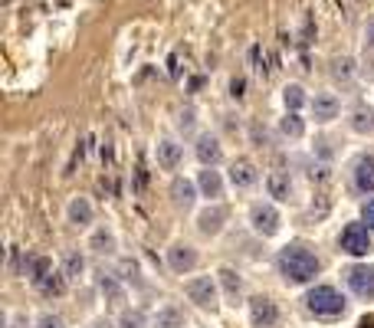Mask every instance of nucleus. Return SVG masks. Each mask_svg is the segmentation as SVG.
<instances>
[{"instance_id":"2","label":"nucleus","mask_w":374,"mask_h":328,"mask_svg":"<svg viewBox=\"0 0 374 328\" xmlns=\"http://www.w3.org/2000/svg\"><path fill=\"white\" fill-rule=\"evenodd\" d=\"M345 305H348L345 295H341L335 285H312L309 293H305V309H309L312 315L332 319V315H341Z\"/></svg>"},{"instance_id":"28","label":"nucleus","mask_w":374,"mask_h":328,"mask_svg":"<svg viewBox=\"0 0 374 328\" xmlns=\"http://www.w3.org/2000/svg\"><path fill=\"white\" fill-rule=\"evenodd\" d=\"M115 325L118 328H148V319H144L142 309H125L122 315H118Z\"/></svg>"},{"instance_id":"15","label":"nucleus","mask_w":374,"mask_h":328,"mask_svg":"<svg viewBox=\"0 0 374 328\" xmlns=\"http://www.w3.org/2000/svg\"><path fill=\"white\" fill-rule=\"evenodd\" d=\"M223 223H227V210H223L220 204L204 207V210L197 213V230L204 233V237H220Z\"/></svg>"},{"instance_id":"24","label":"nucleus","mask_w":374,"mask_h":328,"mask_svg":"<svg viewBox=\"0 0 374 328\" xmlns=\"http://www.w3.org/2000/svg\"><path fill=\"white\" fill-rule=\"evenodd\" d=\"M217 283L223 285V293L230 295V299H237V295L243 293V279H240V273H233L230 266H223L220 273H217Z\"/></svg>"},{"instance_id":"10","label":"nucleus","mask_w":374,"mask_h":328,"mask_svg":"<svg viewBox=\"0 0 374 328\" xmlns=\"http://www.w3.org/2000/svg\"><path fill=\"white\" fill-rule=\"evenodd\" d=\"M309 108H312V118L319 125H329L341 115V102H339L335 92H319V96L309 102Z\"/></svg>"},{"instance_id":"21","label":"nucleus","mask_w":374,"mask_h":328,"mask_svg":"<svg viewBox=\"0 0 374 328\" xmlns=\"http://www.w3.org/2000/svg\"><path fill=\"white\" fill-rule=\"evenodd\" d=\"M23 273H27L30 283L40 289V285H43L46 279L56 273V269H53V259H50V256H33V259H30V266H23Z\"/></svg>"},{"instance_id":"25","label":"nucleus","mask_w":374,"mask_h":328,"mask_svg":"<svg viewBox=\"0 0 374 328\" xmlns=\"http://www.w3.org/2000/svg\"><path fill=\"white\" fill-rule=\"evenodd\" d=\"M279 132H283L285 138H302L305 135V118L299 115V112H285L283 122H279Z\"/></svg>"},{"instance_id":"16","label":"nucleus","mask_w":374,"mask_h":328,"mask_svg":"<svg viewBox=\"0 0 374 328\" xmlns=\"http://www.w3.org/2000/svg\"><path fill=\"white\" fill-rule=\"evenodd\" d=\"M351 181L361 194H374V154H361L351 164Z\"/></svg>"},{"instance_id":"32","label":"nucleus","mask_w":374,"mask_h":328,"mask_svg":"<svg viewBox=\"0 0 374 328\" xmlns=\"http://www.w3.org/2000/svg\"><path fill=\"white\" fill-rule=\"evenodd\" d=\"M365 50L368 53H374V17L365 23Z\"/></svg>"},{"instance_id":"3","label":"nucleus","mask_w":374,"mask_h":328,"mask_svg":"<svg viewBox=\"0 0 374 328\" xmlns=\"http://www.w3.org/2000/svg\"><path fill=\"white\" fill-rule=\"evenodd\" d=\"M184 295L194 302L200 312H217L220 309V285L214 276H194L184 283Z\"/></svg>"},{"instance_id":"30","label":"nucleus","mask_w":374,"mask_h":328,"mask_svg":"<svg viewBox=\"0 0 374 328\" xmlns=\"http://www.w3.org/2000/svg\"><path fill=\"white\" fill-rule=\"evenodd\" d=\"M36 328H66V322H62V315H56V312H43V315L36 319Z\"/></svg>"},{"instance_id":"36","label":"nucleus","mask_w":374,"mask_h":328,"mask_svg":"<svg viewBox=\"0 0 374 328\" xmlns=\"http://www.w3.org/2000/svg\"><path fill=\"white\" fill-rule=\"evenodd\" d=\"M358 328H374V319H361L358 322Z\"/></svg>"},{"instance_id":"22","label":"nucleus","mask_w":374,"mask_h":328,"mask_svg":"<svg viewBox=\"0 0 374 328\" xmlns=\"http://www.w3.org/2000/svg\"><path fill=\"white\" fill-rule=\"evenodd\" d=\"M154 328H187L184 312H181L178 305H161V309L154 312Z\"/></svg>"},{"instance_id":"5","label":"nucleus","mask_w":374,"mask_h":328,"mask_svg":"<svg viewBox=\"0 0 374 328\" xmlns=\"http://www.w3.org/2000/svg\"><path fill=\"white\" fill-rule=\"evenodd\" d=\"M249 227H253V233H259V237H276L279 227H283V217H279V210L273 204H253L249 207Z\"/></svg>"},{"instance_id":"9","label":"nucleus","mask_w":374,"mask_h":328,"mask_svg":"<svg viewBox=\"0 0 374 328\" xmlns=\"http://www.w3.org/2000/svg\"><path fill=\"white\" fill-rule=\"evenodd\" d=\"M249 322H253L256 328L276 325V322H279L276 302L269 299V295H253V299H249Z\"/></svg>"},{"instance_id":"12","label":"nucleus","mask_w":374,"mask_h":328,"mask_svg":"<svg viewBox=\"0 0 374 328\" xmlns=\"http://www.w3.org/2000/svg\"><path fill=\"white\" fill-rule=\"evenodd\" d=\"M154 158H158L161 171H178L181 161H184V145L174 142V138H161L158 148H154Z\"/></svg>"},{"instance_id":"29","label":"nucleus","mask_w":374,"mask_h":328,"mask_svg":"<svg viewBox=\"0 0 374 328\" xmlns=\"http://www.w3.org/2000/svg\"><path fill=\"white\" fill-rule=\"evenodd\" d=\"M66 285H69V279H66L62 273H53L43 285H40V293H46V295H62V293H66Z\"/></svg>"},{"instance_id":"13","label":"nucleus","mask_w":374,"mask_h":328,"mask_svg":"<svg viewBox=\"0 0 374 328\" xmlns=\"http://www.w3.org/2000/svg\"><path fill=\"white\" fill-rule=\"evenodd\" d=\"M227 178H230V184L237 187V191H249V187L259 181V171L249 158H237L230 164V174H227Z\"/></svg>"},{"instance_id":"8","label":"nucleus","mask_w":374,"mask_h":328,"mask_svg":"<svg viewBox=\"0 0 374 328\" xmlns=\"http://www.w3.org/2000/svg\"><path fill=\"white\" fill-rule=\"evenodd\" d=\"M66 220H69V227H76V230H86V227H92V220H96V207H92L89 197L76 194L66 204Z\"/></svg>"},{"instance_id":"34","label":"nucleus","mask_w":374,"mask_h":328,"mask_svg":"<svg viewBox=\"0 0 374 328\" xmlns=\"http://www.w3.org/2000/svg\"><path fill=\"white\" fill-rule=\"evenodd\" d=\"M191 125H194V112H184L181 115V128H191Z\"/></svg>"},{"instance_id":"14","label":"nucleus","mask_w":374,"mask_h":328,"mask_svg":"<svg viewBox=\"0 0 374 328\" xmlns=\"http://www.w3.org/2000/svg\"><path fill=\"white\" fill-rule=\"evenodd\" d=\"M197 181H187V178H174L171 181V204L178 207V210H191L194 207V200H197Z\"/></svg>"},{"instance_id":"19","label":"nucleus","mask_w":374,"mask_h":328,"mask_svg":"<svg viewBox=\"0 0 374 328\" xmlns=\"http://www.w3.org/2000/svg\"><path fill=\"white\" fill-rule=\"evenodd\" d=\"M197 187H200V194L210 197V200H217V197H223V174L214 168H204L200 174H197Z\"/></svg>"},{"instance_id":"27","label":"nucleus","mask_w":374,"mask_h":328,"mask_svg":"<svg viewBox=\"0 0 374 328\" xmlns=\"http://www.w3.org/2000/svg\"><path fill=\"white\" fill-rule=\"evenodd\" d=\"M332 76L348 82L355 76V60H351V56H335V60H332Z\"/></svg>"},{"instance_id":"20","label":"nucleus","mask_w":374,"mask_h":328,"mask_svg":"<svg viewBox=\"0 0 374 328\" xmlns=\"http://www.w3.org/2000/svg\"><path fill=\"white\" fill-rule=\"evenodd\" d=\"M266 194L273 200H289L293 197V178L285 174V171H273L266 178Z\"/></svg>"},{"instance_id":"7","label":"nucleus","mask_w":374,"mask_h":328,"mask_svg":"<svg viewBox=\"0 0 374 328\" xmlns=\"http://www.w3.org/2000/svg\"><path fill=\"white\" fill-rule=\"evenodd\" d=\"M345 283L348 289L358 295V299H374V266L368 263H358L345 273Z\"/></svg>"},{"instance_id":"26","label":"nucleus","mask_w":374,"mask_h":328,"mask_svg":"<svg viewBox=\"0 0 374 328\" xmlns=\"http://www.w3.org/2000/svg\"><path fill=\"white\" fill-rule=\"evenodd\" d=\"M60 273L66 276L69 283H76V279H79V276L86 273V259H82L79 253H69V256L62 259V269H60Z\"/></svg>"},{"instance_id":"6","label":"nucleus","mask_w":374,"mask_h":328,"mask_svg":"<svg viewBox=\"0 0 374 328\" xmlns=\"http://www.w3.org/2000/svg\"><path fill=\"white\" fill-rule=\"evenodd\" d=\"M197 263H200V256H197V249L191 247V243H171V249H168V266H171V273L191 276L197 269Z\"/></svg>"},{"instance_id":"4","label":"nucleus","mask_w":374,"mask_h":328,"mask_svg":"<svg viewBox=\"0 0 374 328\" xmlns=\"http://www.w3.org/2000/svg\"><path fill=\"white\" fill-rule=\"evenodd\" d=\"M339 249H341V253H348V256H355V259L368 256V253L374 249V239H371L368 223H361V220L345 223L341 233H339Z\"/></svg>"},{"instance_id":"17","label":"nucleus","mask_w":374,"mask_h":328,"mask_svg":"<svg viewBox=\"0 0 374 328\" xmlns=\"http://www.w3.org/2000/svg\"><path fill=\"white\" fill-rule=\"evenodd\" d=\"M348 128L355 135H374V106H355L348 112Z\"/></svg>"},{"instance_id":"35","label":"nucleus","mask_w":374,"mask_h":328,"mask_svg":"<svg viewBox=\"0 0 374 328\" xmlns=\"http://www.w3.org/2000/svg\"><path fill=\"white\" fill-rule=\"evenodd\" d=\"M92 328H118V325H112V322H106V319H96L92 322Z\"/></svg>"},{"instance_id":"31","label":"nucleus","mask_w":374,"mask_h":328,"mask_svg":"<svg viewBox=\"0 0 374 328\" xmlns=\"http://www.w3.org/2000/svg\"><path fill=\"white\" fill-rule=\"evenodd\" d=\"M361 223H368V230L374 233V197L365 200V207H361Z\"/></svg>"},{"instance_id":"33","label":"nucleus","mask_w":374,"mask_h":328,"mask_svg":"<svg viewBox=\"0 0 374 328\" xmlns=\"http://www.w3.org/2000/svg\"><path fill=\"white\" fill-rule=\"evenodd\" d=\"M243 89H246V82L243 79H230V96L233 98H243Z\"/></svg>"},{"instance_id":"1","label":"nucleus","mask_w":374,"mask_h":328,"mask_svg":"<svg viewBox=\"0 0 374 328\" xmlns=\"http://www.w3.org/2000/svg\"><path fill=\"white\" fill-rule=\"evenodd\" d=\"M276 266H279V276H283L285 283L305 285L319 276L322 263L305 243H285V247L279 249V256H276Z\"/></svg>"},{"instance_id":"11","label":"nucleus","mask_w":374,"mask_h":328,"mask_svg":"<svg viewBox=\"0 0 374 328\" xmlns=\"http://www.w3.org/2000/svg\"><path fill=\"white\" fill-rule=\"evenodd\" d=\"M194 154H197V161H200L204 168H217V164L223 161L220 138H217V135H210V132H204L200 138H197V145H194Z\"/></svg>"},{"instance_id":"18","label":"nucleus","mask_w":374,"mask_h":328,"mask_svg":"<svg viewBox=\"0 0 374 328\" xmlns=\"http://www.w3.org/2000/svg\"><path fill=\"white\" fill-rule=\"evenodd\" d=\"M89 249H92V253H98V256H112V253L118 249L115 230H112V227H98V230H92Z\"/></svg>"},{"instance_id":"23","label":"nucleus","mask_w":374,"mask_h":328,"mask_svg":"<svg viewBox=\"0 0 374 328\" xmlns=\"http://www.w3.org/2000/svg\"><path fill=\"white\" fill-rule=\"evenodd\" d=\"M305 102H312V98L305 96V89L299 86V82H289V86L283 89V106H285V112H299Z\"/></svg>"}]
</instances>
